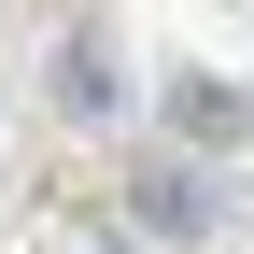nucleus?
<instances>
[{
	"label": "nucleus",
	"instance_id": "1",
	"mask_svg": "<svg viewBox=\"0 0 254 254\" xmlns=\"http://www.w3.org/2000/svg\"><path fill=\"white\" fill-rule=\"evenodd\" d=\"M141 226H212V198H198L184 170H141Z\"/></svg>",
	"mask_w": 254,
	"mask_h": 254
}]
</instances>
